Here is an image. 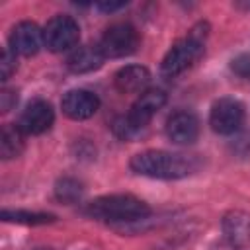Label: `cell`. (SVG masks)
<instances>
[{"label":"cell","instance_id":"cell-14","mask_svg":"<svg viewBox=\"0 0 250 250\" xmlns=\"http://www.w3.org/2000/svg\"><path fill=\"white\" fill-rule=\"evenodd\" d=\"M104 59L105 57H104L100 45H82V47H76L68 55L66 66L74 74H86V72L98 70L104 64Z\"/></svg>","mask_w":250,"mask_h":250},{"label":"cell","instance_id":"cell-17","mask_svg":"<svg viewBox=\"0 0 250 250\" xmlns=\"http://www.w3.org/2000/svg\"><path fill=\"white\" fill-rule=\"evenodd\" d=\"M84 193V188H82V182H78L76 178H61L57 180L55 184V197L62 203H74L82 197Z\"/></svg>","mask_w":250,"mask_h":250},{"label":"cell","instance_id":"cell-10","mask_svg":"<svg viewBox=\"0 0 250 250\" xmlns=\"http://www.w3.org/2000/svg\"><path fill=\"white\" fill-rule=\"evenodd\" d=\"M166 135L174 145H191L199 137V119L193 111H174L166 121Z\"/></svg>","mask_w":250,"mask_h":250},{"label":"cell","instance_id":"cell-9","mask_svg":"<svg viewBox=\"0 0 250 250\" xmlns=\"http://www.w3.org/2000/svg\"><path fill=\"white\" fill-rule=\"evenodd\" d=\"M61 107H62V113L74 121H82V119H88L92 117L98 107H100V100L94 92L90 90H84V88H74V90H68L62 100H61Z\"/></svg>","mask_w":250,"mask_h":250},{"label":"cell","instance_id":"cell-5","mask_svg":"<svg viewBox=\"0 0 250 250\" xmlns=\"http://www.w3.org/2000/svg\"><path fill=\"white\" fill-rule=\"evenodd\" d=\"M80 39V27L78 21L70 16H55L47 21L43 29V41L45 47L53 53H62L72 49Z\"/></svg>","mask_w":250,"mask_h":250},{"label":"cell","instance_id":"cell-16","mask_svg":"<svg viewBox=\"0 0 250 250\" xmlns=\"http://www.w3.org/2000/svg\"><path fill=\"white\" fill-rule=\"evenodd\" d=\"M57 217L53 213H39V211H21V209H4L2 211V221L6 223H16V225H47L53 223Z\"/></svg>","mask_w":250,"mask_h":250},{"label":"cell","instance_id":"cell-3","mask_svg":"<svg viewBox=\"0 0 250 250\" xmlns=\"http://www.w3.org/2000/svg\"><path fill=\"white\" fill-rule=\"evenodd\" d=\"M209 35V25L205 21L195 23L189 33L182 39H178L168 53L164 55L162 62H160V70L164 76H178L184 70H188L203 53L205 49V41Z\"/></svg>","mask_w":250,"mask_h":250},{"label":"cell","instance_id":"cell-23","mask_svg":"<svg viewBox=\"0 0 250 250\" xmlns=\"http://www.w3.org/2000/svg\"><path fill=\"white\" fill-rule=\"evenodd\" d=\"M234 6H236L238 10H246V12H250V0H240V2H234Z\"/></svg>","mask_w":250,"mask_h":250},{"label":"cell","instance_id":"cell-13","mask_svg":"<svg viewBox=\"0 0 250 250\" xmlns=\"http://www.w3.org/2000/svg\"><path fill=\"white\" fill-rule=\"evenodd\" d=\"M115 88L123 94H143L150 82V72L146 66L141 64H127L121 66L113 76Z\"/></svg>","mask_w":250,"mask_h":250},{"label":"cell","instance_id":"cell-18","mask_svg":"<svg viewBox=\"0 0 250 250\" xmlns=\"http://www.w3.org/2000/svg\"><path fill=\"white\" fill-rule=\"evenodd\" d=\"M16 68H18L16 53L10 47H6L2 51V59H0V76H2V80H8L16 72Z\"/></svg>","mask_w":250,"mask_h":250},{"label":"cell","instance_id":"cell-19","mask_svg":"<svg viewBox=\"0 0 250 250\" xmlns=\"http://www.w3.org/2000/svg\"><path fill=\"white\" fill-rule=\"evenodd\" d=\"M230 150L238 156H248L250 154V131H236L232 141H230Z\"/></svg>","mask_w":250,"mask_h":250},{"label":"cell","instance_id":"cell-21","mask_svg":"<svg viewBox=\"0 0 250 250\" xmlns=\"http://www.w3.org/2000/svg\"><path fill=\"white\" fill-rule=\"evenodd\" d=\"M18 104V92L16 90H2L0 94V109L6 113Z\"/></svg>","mask_w":250,"mask_h":250},{"label":"cell","instance_id":"cell-6","mask_svg":"<svg viewBox=\"0 0 250 250\" xmlns=\"http://www.w3.org/2000/svg\"><path fill=\"white\" fill-rule=\"evenodd\" d=\"M244 121V105L236 98H219L209 111V125L219 135H234Z\"/></svg>","mask_w":250,"mask_h":250},{"label":"cell","instance_id":"cell-12","mask_svg":"<svg viewBox=\"0 0 250 250\" xmlns=\"http://www.w3.org/2000/svg\"><path fill=\"white\" fill-rule=\"evenodd\" d=\"M223 234L232 246H248L250 244V213L246 211H229L223 221Z\"/></svg>","mask_w":250,"mask_h":250},{"label":"cell","instance_id":"cell-2","mask_svg":"<svg viewBox=\"0 0 250 250\" xmlns=\"http://www.w3.org/2000/svg\"><path fill=\"white\" fill-rule=\"evenodd\" d=\"M88 215L107 223H137L150 215V207L131 193L102 195L88 203Z\"/></svg>","mask_w":250,"mask_h":250},{"label":"cell","instance_id":"cell-22","mask_svg":"<svg viewBox=\"0 0 250 250\" xmlns=\"http://www.w3.org/2000/svg\"><path fill=\"white\" fill-rule=\"evenodd\" d=\"M125 6H127V2H100V4H96V8L105 12V14H113V12H117Z\"/></svg>","mask_w":250,"mask_h":250},{"label":"cell","instance_id":"cell-7","mask_svg":"<svg viewBox=\"0 0 250 250\" xmlns=\"http://www.w3.org/2000/svg\"><path fill=\"white\" fill-rule=\"evenodd\" d=\"M164 104H166V92L164 90H158V88L145 90L137 98V102L131 105V109H129V113L125 117L141 133L150 123V119L158 113V109L164 107Z\"/></svg>","mask_w":250,"mask_h":250},{"label":"cell","instance_id":"cell-1","mask_svg":"<svg viewBox=\"0 0 250 250\" xmlns=\"http://www.w3.org/2000/svg\"><path fill=\"white\" fill-rule=\"evenodd\" d=\"M135 174L156 180H180L197 172L199 162L195 156L168 152V150H143L129 162Z\"/></svg>","mask_w":250,"mask_h":250},{"label":"cell","instance_id":"cell-15","mask_svg":"<svg viewBox=\"0 0 250 250\" xmlns=\"http://www.w3.org/2000/svg\"><path fill=\"white\" fill-rule=\"evenodd\" d=\"M23 150V131L18 125H4L0 137V154L4 160L20 156Z\"/></svg>","mask_w":250,"mask_h":250},{"label":"cell","instance_id":"cell-11","mask_svg":"<svg viewBox=\"0 0 250 250\" xmlns=\"http://www.w3.org/2000/svg\"><path fill=\"white\" fill-rule=\"evenodd\" d=\"M45 45L43 41V31L37 27V23L33 21H20L12 33H10V49L16 55H23V57H31L35 55L41 47Z\"/></svg>","mask_w":250,"mask_h":250},{"label":"cell","instance_id":"cell-8","mask_svg":"<svg viewBox=\"0 0 250 250\" xmlns=\"http://www.w3.org/2000/svg\"><path fill=\"white\" fill-rule=\"evenodd\" d=\"M53 121H55L53 105L45 100H33L21 111L18 127L23 131V135H41L51 129Z\"/></svg>","mask_w":250,"mask_h":250},{"label":"cell","instance_id":"cell-4","mask_svg":"<svg viewBox=\"0 0 250 250\" xmlns=\"http://www.w3.org/2000/svg\"><path fill=\"white\" fill-rule=\"evenodd\" d=\"M139 43L141 39L137 29L127 21H117L104 31L98 45L105 59H123L133 55L139 49Z\"/></svg>","mask_w":250,"mask_h":250},{"label":"cell","instance_id":"cell-20","mask_svg":"<svg viewBox=\"0 0 250 250\" xmlns=\"http://www.w3.org/2000/svg\"><path fill=\"white\" fill-rule=\"evenodd\" d=\"M230 70L240 78H250V53H242L230 61Z\"/></svg>","mask_w":250,"mask_h":250}]
</instances>
